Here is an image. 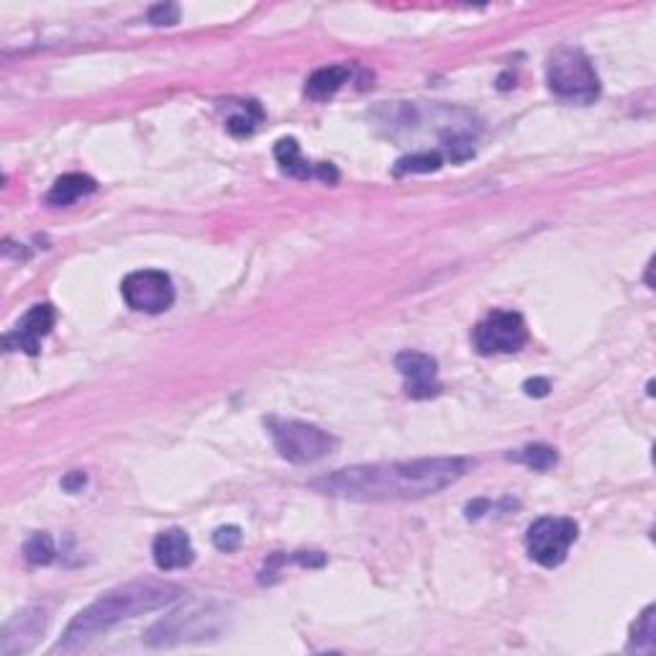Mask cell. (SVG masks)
Wrapping results in <instances>:
<instances>
[{
    "label": "cell",
    "instance_id": "7c38bea8",
    "mask_svg": "<svg viewBox=\"0 0 656 656\" xmlns=\"http://www.w3.org/2000/svg\"><path fill=\"white\" fill-rule=\"evenodd\" d=\"M274 159H278L280 170L287 174V178L295 180H324L328 185L339 180V170L333 165L320 162L310 165L308 159L301 155V144L295 139H280L274 144Z\"/></svg>",
    "mask_w": 656,
    "mask_h": 656
},
{
    "label": "cell",
    "instance_id": "8fae6325",
    "mask_svg": "<svg viewBox=\"0 0 656 656\" xmlns=\"http://www.w3.org/2000/svg\"><path fill=\"white\" fill-rule=\"evenodd\" d=\"M395 370L400 372L403 383H406L408 398L426 400L439 395V362L431 354L423 352H400L395 357Z\"/></svg>",
    "mask_w": 656,
    "mask_h": 656
},
{
    "label": "cell",
    "instance_id": "e0dca14e",
    "mask_svg": "<svg viewBox=\"0 0 656 656\" xmlns=\"http://www.w3.org/2000/svg\"><path fill=\"white\" fill-rule=\"evenodd\" d=\"M236 103H239V113L228 116L226 128L234 136H249L259 126V121L264 118L262 105L257 101H236Z\"/></svg>",
    "mask_w": 656,
    "mask_h": 656
},
{
    "label": "cell",
    "instance_id": "9c48e42d",
    "mask_svg": "<svg viewBox=\"0 0 656 656\" xmlns=\"http://www.w3.org/2000/svg\"><path fill=\"white\" fill-rule=\"evenodd\" d=\"M44 631H47V610L39 606L19 610V613L5 623L3 636H0V654H29L42 641Z\"/></svg>",
    "mask_w": 656,
    "mask_h": 656
},
{
    "label": "cell",
    "instance_id": "d6986e66",
    "mask_svg": "<svg viewBox=\"0 0 656 656\" xmlns=\"http://www.w3.org/2000/svg\"><path fill=\"white\" fill-rule=\"evenodd\" d=\"M441 167V155L437 151H423V155L403 157L395 165V174H414V172H437Z\"/></svg>",
    "mask_w": 656,
    "mask_h": 656
},
{
    "label": "cell",
    "instance_id": "4fadbf2b",
    "mask_svg": "<svg viewBox=\"0 0 656 656\" xmlns=\"http://www.w3.org/2000/svg\"><path fill=\"white\" fill-rule=\"evenodd\" d=\"M151 556H155V564L162 572H174L185 569L195 559L193 541L182 529H167L159 533L151 544Z\"/></svg>",
    "mask_w": 656,
    "mask_h": 656
},
{
    "label": "cell",
    "instance_id": "ffe728a7",
    "mask_svg": "<svg viewBox=\"0 0 656 656\" xmlns=\"http://www.w3.org/2000/svg\"><path fill=\"white\" fill-rule=\"evenodd\" d=\"M26 559L36 564V567H42V564H49L55 559V541H52L49 533H36V536L29 539V544L24 548Z\"/></svg>",
    "mask_w": 656,
    "mask_h": 656
},
{
    "label": "cell",
    "instance_id": "5b68a950",
    "mask_svg": "<svg viewBox=\"0 0 656 656\" xmlns=\"http://www.w3.org/2000/svg\"><path fill=\"white\" fill-rule=\"evenodd\" d=\"M272 444L282 460L293 464H313L326 460L337 449V439L318 426L305 421H287V418H267Z\"/></svg>",
    "mask_w": 656,
    "mask_h": 656
},
{
    "label": "cell",
    "instance_id": "cb8c5ba5",
    "mask_svg": "<svg viewBox=\"0 0 656 656\" xmlns=\"http://www.w3.org/2000/svg\"><path fill=\"white\" fill-rule=\"evenodd\" d=\"M86 483H88L86 472H72V475H67L63 479V487H65V490H70V493H78V490H82V487H86Z\"/></svg>",
    "mask_w": 656,
    "mask_h": 656
},
{
    "label": "cell",
    "instance_id": "603a6c76",
    "mask_svg": "<svg viewBox=\"0 0 656 656\" xmlns=\"http://www.w3.org/2000/svg\"><path fill=\"white\" fill-rule=\"evenodd\" d=\"M523 391L525 395H533V398H544V395L552 391V385H548V380L536 377V380H525Z\"/></svg>",
    "mask_w": 656,
    "mask_h": 656
},
{
    "label": "cell",
    "instance_id": "8992f818",
    "mask_svg": "<svg viewBox=\"0 0 656 656\" xmlns=\"http://www.w3.org/2000/svg\"><path fill=\"white\" fill-rule=\"evenodd\" d=\"M579 536L577 523L572 518L544 516L533 521L525 531V552L536 564L546 569H554L567 559L572 544Z\"/></svg>",
    "mask_w": 656,
    "mask_h": 656
},
{
    "label": "cell",
    "instance_id": "3957f363",
    "mask_svg": "<svg viewBox=\"0 0 656 656\" xmlns=\"http://www.w3.org/2000/svg\"><path fill=\"white\" fill-rule=\"evenodd\" d=\"M228 625V613L218 602H190L172 610L162 621H157L147 631V644L155 648L201 644V641L218 638Z\"/></svg>",
    "mask_w": 656,
    "mask_h": 656
},
{
    "label": "cell",
    "instance_id": "277c9868",
    "mask_svg": "<svg viewBox=\"0 0 656 656\" xmlns=\"http://www.w3.org/2000/svg\"><path fill=\"white\" fill-rule=\"evenodd\" d=\"M548 90L569 103H592L600 95V78L590 57L583 49L564 47L548 57L546 65Z\"/></svg>",
    "mask_w": 656,
    "mask_h": 656
},
{
    "label": "cell",
    "instance_id": "ac0fdd59",
    "mask_svg": "<svg viewBox=\"0 0 656 656\" xmlns=\"http://www.w3.org/2000/svg\"><path fill=\"white\" fill-rule=\"evenodd\" d=\"M656 641V625H654V606H648L644 613L638 615V621L633 623L631 631V644L636 648H652Z\"/></svg>",
    "mask_w": 656,
    "mask_h": 656
},
{
    "label": "cell",
    "instance_id": "9a60e30c",
    "mask_svg": "<svg viewBox=\"0 0 656 656\" xmlns=\"http://www.w3.org/2000/svg\"><path fill=\"white\" fill-rule=\"evenodd\" d=\"M352 78V70L347 65H331V67H320L305 82V95L313 98V101H326L331 98L337 90H341Z\"/></svg>",
    "mask_w": 656,
    "mask_h": 656
},
{
    "label": "cell",
    "instance_id": "7402d4cb",
    "mask_svg": "<svg viewBox=\"0 0 656 656\" xmlns=\"http://www.w3.org/2000/svg\"><path fill=\"white\" fill-rule=\"evenodd\" d=\"M178 19H180L178 5H157V9H151V13H149V21H151V24H157V26L174 24Z\"/></svg>",
    "mask_w": 656,
    "mask_h": 656
},
{
    "label": "cell",
    "instance_id": "52a82bcc",
    "mask_svg": "<svg viewBox=\"0 0 656 656\" xmlns=\"http://www.w3.org/2000/svg\"><path fill=\"white\" fill-rule=\"evenodd\" d=\"M472 341L479 354H516L529 341V328L521 313L516 310H493L479 320L472 331Z\"/></svg>",
    "mask_w": 656,
    "mask_h": 656
},
{
    "label": "cell",
    "instance_id": "ba28073f",
    "mask_svg": "<svg viewBox=\"0 0 656 656\" xmlns=\"http://www.w3.org/2000/svg\"><path fill=\"white\" fill-rule=\"evenodd\" d=\"M121 295L132 310L149 313H165L174 303V285L172 278L162 270H139L126 274L121 282Z\"/></svg>",
    "mask_w": 656,
    "mask_h": 656
},
{
    "label": "cell",
    "instance_id": "7a4b0ae2",
    "mask_svg": "<svg viewBox=\"0 0 656 656\" xmlns=\"http://www.w3.org/2000/svg\"><path fill=\"white\" fill-rule=\"evenodd\" d=\"M182 590L178 585L155 583V579L121 585L116 590L101 595V598L90 602L88 608H82L80 613L72 618V623L67 625L63 641H59V648L70 652V648L88 644L90 638L101 636V633H109L111 629H116L118 623L132 621L136 615L151 613V610L170 606V602L178 600Z\"/></svg>",
    "mask_w": 656,
    "mask_h": 656
},
{
    "label": "cell",
    "instance_id": "30bf717a",
    "mask_svg": "<svg viewBox=\"0 0 656 656\" xmlns=\"http://www.w3.org/2000/svg\"><path fill=\"white\" fill-rule=\"evenodd\" d=\"M55 320L57 313L49 303L34 305V308L19 320L16 328H11V331L5 333V349H9V352H24L36 357L42 349V341L47 339L52 328H55Z\"/></svg>",
    "mask_w": 656,
    "mask_h": 656
},
{
    "label": "cell",
    "instance_id": "2e32d148",
    "mask_svg": "<svg viewBox=\"0 0 656 656\" xmlns=\"http://www.w3.org/2000/svg\"><path fill=\"white\" fill-rule=\"evenodd\" d=\"M508 460L525 464L529 470L546 472V470H552L556 462H559V456H556V449L548 444H529V446L518 449V452H513V454H508Z\"/></svg>",
    "mask_w": 656,
    "mask_h": 656
},
{
    "label": "cell",
    "instance_id": "44dd1931",
    "mask_svg": "<svg viewBox=\"0 0 656 656\" xmlns=\"http://www.w3.org/2000/svg\"><path fill=\"white\" fill-rule=\"evenodd\" d=\"M241 529L239 525H224V529H218L216 533H213V546L218 548V552H226L231 554L236 552V548L241 546Z\"/></svg>",
    "mask_w": 656,
    "mask_h": 656
},
{
    "label": "cell",
    "instance_id": "6da1fadb",
    "mask_svg": "<svg viewBox=\"0 0 656 656\" xmlns=\"http://www.w3.org/2000/svg\"><path fill=\"white\" fill-rule=\"evenodd\" d=\"M475 462L467 456H433L414 462L357 464L316 479L310 487L328 498L349 502L421 500L437 495L467 475Z\"/></svg>",
    "mask_w": 656,
    "mask_h": 656
},
{
    "label": "cell",
    "instance_id": "5bb4252c",
    "mask_svg": "<svg viewBox=\"0 0 656 656\" xmlns=\"http://www.w3.org/2000/svg\"><path fill=\"white\" fill-rule=\"evenodd\" d=\"M95 188H98V182L93 178H88V174H80V172L63 174V178L52 185L47 203L57 205V208H67V205L78 203L80 197L95 193Z\"/></svg>",
    "mask_w": 656,
    "mask_h": 656
}]
</instances>
